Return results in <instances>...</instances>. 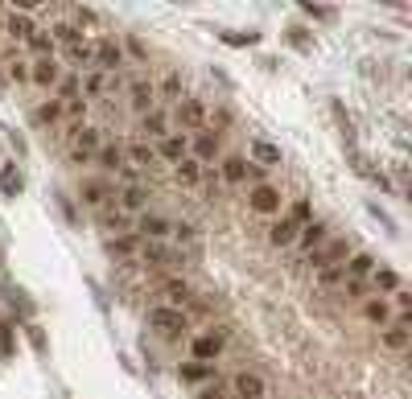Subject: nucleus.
<instances>
[{
    "mask_svg": "<svg viewBox=\"0 0 412 399\" xmlns=\"http://www.w3.org/2000/svg\"><path fill=\"white\" fill-rule=\"evenodd\" d=\"M136 247H141V235H120V239H112V243H107V251H112V256H132Z\"/></svg>",
    "mask_w": 412,
    "mask_h": 399,
    "instance_id": "obj_32",
    "label": "nucleus"
},
{
    "mask_svg": "<svg viewBox=\"0 0 412 399\" xmlns=\"http://www.w3.org/2000/svg\"><path fill=\"white\" fill-rule=\"evenodd\" d=\"M346 292H355V297H363V292H367V280H346Z\"/></svg>",
    "mask_w": 412,
    "mask_h": 399,
    "instance_id": "obj_46",
    "label": "nucleus"
},
{
    "mask_svg": "<svg viewBox=\"0 0 412 399\" xmlns=\"http://www.w3.org/2000/svg\"><path fill=\"white\" fill-rule=\"evenodd\" d=\"M128 49H132V58H145V46H141L136 37H128Z\"/></svg>",
    "mask_w": 412,
    "mask_h": 399,
    "instance_id": "obj_48",
    "label": "nucleus"
},
{
    "mask_svg": "<svg viewBox=\"0 0 412 399\" xmlns=\"http://www.w3.org/2000/svg\"><path fill=\"white\" fill-rule=\"evenodd\" d=\"M173 177H177V186H198L202 181V165L194 157H182V161L173 165Z\"/></svg>",
    "mask_w": 412,
    "mask_h": 399,
    "instance_id": "obj_19",
    "label": "nucleus"
},
{
    "mask_svg": "<svg viewBox=\"0 0 412 399\" xmlns=\"http://www.w3.org/2000/svg\"><path fill=\"white\" fill-rule=\"evenodd\" d=\"M66 99H78V78H74V74L62 78V103H66Z\"/></svg>",
    "mask_w": 412,
    "mask_h": 399,
    "instance_id": "obj_43",
    "label": "nucleus"
},
{
    "mask_svg": "<svg viewBox=\"0 0 412 399\" xmlns=\"http://www.w3.org/2000/svg\"><path fill=\"white\" fill-rule=\"evenodd\" d=\"M339 280H342V268H326V272H317V284H326V288L339 284Z\"/></svg>",
    "mask_w": 412,
    "mask_h": 399,
    "instance_id": "obj_44",
    "label": "nucleus"
},
{
    "mask_svg": "<svg viewBox=\"0 0 412 399\" xmlns=\"http://www.w3.org/2000/svg\"><path fill=\"white\" fill-rule=\"evenodd\" d=\"M4 29H8L13 37H21V42H29V37L37 33V29H33V17H25V13H13V17L4 21Z\"/></svg>",
    "mask_w": 412,
    "mask_h": 399,
    "instance_id": "obj_26",
    "label": "nucleus"
},
{
    "mask_svg": "<svg viewBox=\"0 0 412 399\" xmlns=\"http://www.w3.org/2000/svg\"><path fill=\"white\" fill-rule=\"evenodd\" d=\"M223 346H227V333H223V329H206L202 338H194V342H190L194 362H211V358H218V354H223Z\"/></svg>",
    "mask_w": 412,
    "mask_h": 399,
    "instance_id": "obj_5",
    "label": "nucleus"
},
{
    "mask_svg": "<svg viewBox=\"0 0 412 399\" xmlns=\"http://www.w3.org/2000/svg\"><path fill=\"white\" fill-rule=\"evenodd\" d=\"M285 218H289L293 227L301 231V227H310V222H314V206H310L305 198H297V202H293V206H289V214H285Z\"/></svg>",
    "mask_w": 412,
    "mask_h": 399,
    "instance_id": "obj_27",
    "label": "nucleus"
},
{
    "mask_svg": "<svg viewBox=\"0 0 412 399\" xmlns=\"http://www.w3.org/2000/svg\"><path fill=\"white\" fill-rule=\"evenodd\" d=\"M29 78H33L37 87H54V83H58V62H54V58H37L33 71H29Z\"/></svg>",
    "mask_w": 412,
    "mask_h": 399,
    "instance_id": "obj_20",
    "label": "nucleus"
},
{
    "mask_svg": "<svg viewBox=\"0 0 412 399\" xmlns=\"http://www.w3.org/2000/svg\"><path fill=\"white\" fill-rule=\"evenodd\" d=\"M173 235H177V239H190V235H194V227H190V222H173Z\"/></svg>",
    "mask_w": 412,
    "mask_h": 399,
    "instance_id": "obj_45",
    "label": "nucleus"
},
{
    "mask_svg": "<svg viewBox=\"0 0 412 399\" xmlns=\"http://www.w3.org/2000/svg\"><path fill=\"white\" fill-rule=\"evenodd\" d=\"M252 210L256 214H276L281 210V189L268 186V181H260V186L252 189Z\"/></svg>",
    "mask_w": 412,
    "mask_h": 399,
    "instance_id": "obj_9",
    "label": "nucleus"
},
{
    "mask_svg": "<svg viewBox=\"0 0 412 399\" xmlns=\"http://www.w3.org/2000/svg\"><path fill=\"white\" fill-rule=\"evenodd\" d=\"M8 74H13V78H17V83H21V78H29V71H25L21 62H13V71H8Z\"/></svg>",
    "mask_w": 412,
    "mask_h": 399,
    "instance_id": "obj_49",
    "label": "nucleus"
},
{
    "mask_svg": "<svg viewBox=\"0 0 412 399\" xmlns=\"http://www.w3.org/2000/svg\"><path fill=\"white\" fill-rule=\"evenodd\" d=\"M99 222H103L107 231H112V227H128V218H124V214H116V210H103V214H99Z\"/></svg>",
    "mask_w": 412,
    "mask_h": 399,
    "instance_id": "obj_42",
    "label": "nucleus"
},
{
    "mask_svg": "<svg viewBox=\"0 0 412 399\" xmlns=\"http://www.w3.org/2000/svg\"><path fill=\"white\" fill-rule=\"evenodd\" d=\"M103 87H107V74H103V71L87 74V95H99V91H103Z\"/></svg>",
    "mask_w": 412,
    "mask_h": 399,
    "instance_id": "obj_41",
    "label": "nucleus"
},
{
    "mask_svg": "<svg viewBox=\"0 0 412 399\" xmlns=\"http://www.w3.org/2000/svg\"><path fill=\"white\" fill-rule=\"evenodd\" d=\"M218 181H231V186L235 181H247V161L243 157H227L223 169H218Z\"/></svg>",
    "mask_w": 412,
    "mask_h": 399,
    "instance_id": "obj_22",
    "label": "nucleus"
},
{
    "mask_svg": "<svg viewBox=\"0 0 412 399\" xmlns=\"http://www.w3.org/2000/svg\"><path fill=\"white\" fill-rule=\"evenodd\" d=\"M157 292H161V297H165L173 309H177V305H190V301H194V288L182 280V276H173V280H161V288H157Z\"/></svg>",
    "mask_w": 412,
    "mask_h": 399,
    "instance_id": "obj_10",
    "label": "nucleus"
},
{
    "mask_svg": "<svg viewBox=\"0 0 412 399\" xmlns=\"http://www.w3.org/2000/svg\"><path fill=\"white\" fill-rule=\"evenodd\" d=\"M218 148H223V136H218V132H211V128H202L194 141H190V157H194L198 165H202V161H215Z\"/></svg>",
    "mask_w": 412,
    "mask_h": 399,
    "instance_id": "obj_6",
    "label": "nucleus"
},
{
    "mask_svg": "<svg viewBox=\"0 0 412 399\" xmlns=\"http://www.w3.org/2000/svg\"><path fill=\"white\" fill-rule=\"evenodd\" d=\"M293 235H297V227H293L289 218H281V222H276V227L268 231V243H272V247H289Z\"/></svg>",
    "mask_w": 412,
    "mask_h": 399,
    "instance_id": "obj_28",
    "label": "nucleus"
},
{
    "mask_svg": "<svg viewBox=\"0 0 412 399\" xmlns=\"http://www.w3.org/2000/svg\"><path fill=\"white\" fill-rule=\"evenodd\" d=\"M145 202H148V189H145V186H128V189L120 193V206H124L128 214H141V210H145Z\"/></svg>",
    "mask_w": 412,
    "mask_h": 399,
    "instance_id": "obj_23",
    "label": "nucleus"
},
{
    "mask_svg": "<svg viewBox=\"0 0 412 399\" xmlns=\"http://www.w3.org/2000/svg\"><path fill=\"white\" fill-rule=\"evenodd\" d=\"M141 235L153 239V243H165V239L173 235V222L157 218V214H145V218H141Z\"/></svg>",
    "mask_w": 412,
    "mask_h": 399,
    "instance_id": "obj_17",
    "label": "nucleus"
},
{
    "mask_svg": "<svg viewBox=\"0 0 412 399\" xmlns=\"http://www.w3.org/2000/svg\"><path fill=\"white\" fill-rule=\"evenodd\" d=\"M346 256H351V243H346V239H334V243H322L310 259H314L317 272H326V268H342Z\"/></svg>",
    "mask_w": 412,
    "mask_h": 399,
    "instance_id": "obj_4",
    "label": "nucleus"
},
{
    "mask_svg": "<svg viewBox=\"0 0 412 399\" xmlns=\"http://www.w3.org/2000/svg\"><path fill=\"white\" fill-rule=\"evenodd\" d=\"M148 329H157L161 338H182V333H186V313L173 309V305L148 309Z\"/></svg>",
    "mask_w": 412,
    "mask_h": 399,
    "instance_id": "obj_1",
    "label": "nucleus"
},
{
    "mask_svg": "<svg viewBox=\"0 0 412 399\" xmlns=\"http://www.w3.org/2000/svg\"><path fill=\"white\" fill-rule=\"evenodd\" d=\"M99 128H74L71 132V161H91V157H95L99 153Z\"/></svg>",
    "mask_w": 412,
    "mask_h": 399,
    "instance_id": "obj_3",
    "label": "nucleus"
},
{
    "mask_svg": "<svg viewBox=\"0 0 412 399\" xmlns=\"http://www.w3.org/2000/svg\"><path fill=\"white\" fill-rule=\"evenodd\" d=\"M49 37H58L66 49L78 46V42H87V37H83V29H74V25H54V29H49Z\"/></svg>",
    "mask_w": 412,
    "mask_h": 399,
    "instance_id": "obj_29",
    "label": "nucleus"
},
{
    "mask_svg": "<svg viewBox=\"0 0 412 399\" xmlns=\"http://www.w3.org/2000/svg\"><path fill=\"white\" fill-rule=\"evenodd\" d=\"M128 107L141 112V116H148V107H153V83H148V78H136V83H132V91H128Z\"/></svg>",
    "mask_w": 412,
    "mask_h": 399,
    "instance_id": "obj_15",
    "label": "nucleus"
},
{
    "mask_svg": "<svg viewBox=\"0 0 412 399\" xmlns=\"http://www.w3.org/2000/svg\"><path fill=\"white\" fill-rule=\"evenodd\" d=\"M29 46L37 49V54H49V49H54V37H49V33H42V29H37V33L29 37Z\"/></svg>",
    "mask_w": 412,
    "mask_h": 399,
    "instance_id": "obj_40",
    "label": "nucleus"
},
{
    "mask_svg": "<svg viewBox=\"0 0 412 399\" xmlns=\"http://www.w3.org/2000/svg\"><path fill=\"white\" fill-rule=\"evenodd\" d=\"M177 375L186 379V383H206V379H215V367L211 362H182Z\"/></svg>",
    "mask_w": 412,
    "mask_h": 399,
    "instance_id": "obj_25",
    "label": "nucleus"
},
{
    "mask_svg": "<svg viewBox=\"0 0 412 399\" xmlns=\"http://www.w3.org/2000/svg\"><path fill=\"white\" fill-rule=\"evenodd\" d=\"M145 132H153V136L161 141V136H165V116H161V112H148L145 116Z\"/></svg>",
    "mask_w": 412,
    "mask_h": 399,
    "instance_id": "obj_36",
    "label": "nucleus"
},
{
    "mask_svg": "<svg viewBox=\"0 0 412 399\" xmlns=\"http://www.w3.org/2000/svg\"><path fill=\"white\" fill-rule=\"evenodd\" d=\"M66 54H71V62H83V66H87V62L95 58V46H91V42H78V46H71Z\"/></svg>",
    "mask_w": 412,
    "mask_h": 399,
    "instance_id": "obj_35",
    "label": "nucleus"
},
{
    "mask_svg": "<svg viewBox=\"0 0 412 399\" xmlns=\"http://www.w3.org/2000/svg\"><path fill=\"white\" fill-rule=\"evenodd\" d=\"M322 243H330V227H326V222H310V227H301V239H297V247H301L305 256H314Z\"/></svg>",
    "mask_w": 412,
    "mask_h": 399,
    "instance_id": "obj_11",
    "label": "nucleus"
},
{
    "mask_svg": "<svg viewBox=\"0 0 412 399\" xmlns=\"http://www.w3.org/2000/svg\"><path fill=\"white\" fill-rule=\"evenodd\" d=\"M95 58H99V71L103 74H112L116 66H120V42H112V37H99L95 42Z\"/></svg>",
    "mask_w": 412,
    "mask_h": 399,
    "instance_id": "obj_12",
    "label": "nucleus"
},
{
    "mask_svg": "<svg viewBox=\"0 0 412 399\" xmlns=\"http://www.w3.org/2000/svg\"><path fill=\"white\" fill-rule=\"evenodd\" d=\"M157 157H165V161H182V157H190V136L186 132H165L161 141H157Z\"/></svg>",
    "mask_w": 412,
    "mask_h": 399,
    "instance_id": "obj_7",
    "label": "nucleus"
},
{
    "mask_svg": "<svg viewBox=\"0 0 412 399\" xmlns=\"http://www.w3.org/2000/svg\"><path fill=\"white\" fill-rule=\"evenodd\" d=\"M153 161H157V153H153L145 141H132L128 153H124V165H128V169H153Z\"/></svg>",
    "mask_w": 412,
    "mask_h": 399,
    "instance_id": "obj_16",
    "label": "nucleus"
},
{
    "mask_svg": "<svg viewBox=\"0 0 412 399\" xmlns=\"http://www.w3.org/2000/svg\"><path fill=\"white\" fill-rule=\"evenodd\" d=\"M95 157H99V165H103L107 173H120V169H124V148H120V144H112V141L99 144Z\"/></svg>",
    "mask_w": 412,
    "mask_h": 399,
    "instance_id": "obj_21",
    "label": "nucleus"
},
{
    "mask_svg": "<svg viewBox=\"0 0 412 399\" xmlns=\"http://www.w3.org/2000/svg\"><path fill=\"white\" fill-rule=\"evenodd\" d=\"M252 157H256L260 169H268V165H281V148L268 141H252Z\"/></svg>",
    "mask_w": 412,
    "mask_h": 399,
    "instance_id": "obj_24",
    "label": "nucleus"
},
{
    "mask_svg": "<svg viewBox=\"0 0 412 399\" xmlns=\"http://www.w3.org/2000/svg\"><path fill=\"white\" fill-rule=\"evenodd\" d=\"M367 317H371L375 326H384V321H388V317H392L388 301H384V297H371V301H367Z\"/></svg>",
    "mask_w": 412,
    "mask_h": 399,
    "instance_id": "obj_34",
    "label": "nucleus"
},
{
    "mask_svg": "<svg viewBox=\"0 0 412 399\" xmlns=\"http://www.w3.org/2000/svg\"><path fill=\"white\" fill-rule=\"evenodd\" d=\"M161 95L177 103V99H182V78H177V74H165V83H161Z\"/></svg>",
    "mask_w": 412,
    "mask_h": 399,
    "instance_id": "obj_38",
    "label": "nucleus"
},
{
    "mask_svg": "<svg viewBox=\"0 0 412 399\" xmlns=\"http://www.w3.org/2000/svg\"><path fill=\"white\" fill-rule=\"evenodd\" d=\"M141 259L145 263H177V251H173L170 243H141Z\"/></svg>",
    "mask_w": 412,
    "mask_h": 399,
    "instance_id": "obj_18",
    "label": "nucleus"
},
{
    "mask_svg": "<svg viewBox=\"0 0 412 399\" xmlns=\"http://www.w3.org/2000/svg\"><path fill=\"white\" fill-rule=\"evenodd\" d=\"M396 305L404 309V313H408V309H412V297H408V292H404V288H400V292H396Z\"/></svg>",
    "mask_w": 412,
    "mask_h": 399,
    "instance_id": "obj_47",
    "label": "nucleus"
},
{
    "mask_svg": "<svg viewBox=\"0 0 412 399\" xmlns=\"http://www.w3.org/2000/svg\"><path fill=\"white\" fill-rule=\"evenodd\" d=\"M371 276H375V288H379V292H400V276H396L392 268H375Z\"/></svg>",
    "mask_w": 412,
    "mask_h": 399,
    "instance_id": "obj_30",
    "label": "nucleus"
},
{
    "mask_svg": "<svg viewBox=\"0 0 412 399\" xmlns=\"http://www.w3.org/2000/svg\"><path fill=\"white\" fill-rule=\"evenodd\" d=\"M235 399H264V379L252 375V371H240L235 375Z\"/></svg>",
    "mask_w": 412,
    "mask_h": 399,
    "instance_id": "obj_14",
    "label": "nucleus"
},
{
    "mask_svg": "<svg viewBox=\"0 0 412 399\" xmlns=\"http://www.w3.org/2000/svg\"><path fill=\"white\" fill-rule=\"evenodd\" d=\"M0 29H4V21H0Z\"/></svg>",
    "mask_w": 412,
    "mask_h": 399,
    "instance_id": "obj_51",
    "label": "nucleus"
},
{
    "mask_svg": "<svg viewBox=\"0 0 412 399\" xmlns=\"http://www.w3.org/2000/svg\"><path fill=\"white\" fill-rule=\"evenodd\" d=\"M4 193H21V177H17V165H4Z\"/></svg>",
    "mask_w": 412,
    "mask_h": 399,
    "instance_id": "obj_37",
    "label": "nucleus"
},
{
    "mask_svg": "<svg viewBox=\"0 0 412 399\" xmlns=\"http://www.w3.org/2000/svg\"><path fill=\"white\" fill-rule=\"evenodd\" d=\"M78 198H83L87 206H95V210H107V206L116 202V189L107 186V181H83Z\"/></svg>",
    "mask_w": 412,
    "mask_h": 399,
    "instance_id": "obj_8",
    "label": "nucleus"
},
{
    "mask_svg": "<svg viewBox=\"0 0 412 399\" xmlns=\"http://www.w3.org/2000/svg\"><path fill=\"white\" fill-rule=\"evenodd\" d=\"M173 116H177V124H182V132H202V128H206V119H211V112H206V103H202V99H177Z\"/></svg>",
    "mask_w": 412,
    "mask_h": 399,
    "instance_id": "obj_2",
    "label": "nucleus"
},
{
    "mask_svg": "<svg viewBox=\"0 0 412 399\" xmlns=\"http://www.w3.org/2000/svg\"><path fill=\"white\" fill-rule=\"evenodd\" d=\"M371 272H375V259L367 256V251H355V256L342 263V276H346V280H367Z\"/></svg>",
    "mask_w": 412,
    "mask_h": 399,
    "instance_id": "obj_13",
    "label": "nucleus"
},
{
    "mask_svg": "<svg viewBox=\"0 0 412 399\" xmlns=\"http://www.w3.org/2000/svg\"><path fill=\"white\" fill-rule=\"evenodd\" d=\"M384 346L388 350H408V326H392L384 333Z\"/></svg>",
    "mask_w": 412,
    "mask_h": 399,
    "instance_id": "obj_31",
    "label": "nucleus"
},
{
    "mask_svg": "<svg viewBox=\"0 0 412 399\" xmlns=\"http://www.w3.org/2000/svg\"><path fill=\"white\" fill-rule=\"evenodd\" d=\"M62 116H71V119L87 116V99H83V95H78V99H66V103H62Z\"/></svg>",
    "mask_w": 412,
    "mask_h": 399,
    "instance_id": "obj_39",
    "label": "nucleus"
},
{
    "mask_svg": "<svg viewBox=\"0 0 412 399\" xmlns=\"http://www.w3.org/2000/svg\"><path fill=\"white\" fill-rule=\"evenodd\" d=\"M198 399H223V391L218 387H206V391H198Z\"/></svg>",
    "mask_w": 412,
    "mask_h": 399,
    "instance_id": "obj_50",
    "label": "nucleus"
},
{
    "mask_svg": "<svg viewBox=\"0 0 412 399\" xmlns=\"http://www.w3.org/2000/svg\"><path fill=\"white\" fill-rule=\"evenodd\" d=\"M58 119H62V99H46L37 107V124H58Z\"/></svg>",
    "mask_w": 412,
    "mask_h": 399,
    "instance_id": "obj_33",
    "label": "nucleus"
}]
</instances>
